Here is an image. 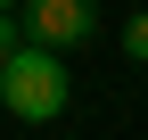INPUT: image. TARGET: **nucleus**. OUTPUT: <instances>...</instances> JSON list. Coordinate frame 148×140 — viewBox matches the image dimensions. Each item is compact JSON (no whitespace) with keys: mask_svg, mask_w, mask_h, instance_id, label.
<instances>
[{"mask_svg":"<svg viewBox=\"0 0 148 140\" xmlns=\"http://www.w3.org/2000/svg\"><path fill=\"white\" fill-rule=\"evenodd\" d=\"M16 49H25V41H16V25H8V8H0V66H8Z\"/></svg>","mask_w":148,"mask_h":140,"instance_id":"4","label":"nucleus"},{"mask_svg":"<svg viewBox=\"0 0 148 140\" xmlns=\"http://www.w3.org/2000/svg\"><path fill=\"white\" fill-rule=\"evenodd\" d=\"M0 8H25V0H0Z\"/></svg>","mask_w":148,"mask_h":140,"instance_id":"5","label":"nucleus"},{"mask_svg":"<svg viewBox=\"0 0 148 140\" xmlns=\"http://www.w3.org/2000/svg\"><path fill=\"white\" fill-rule=\"evenodd\" d=\"M123 58H132V66H148V8L123 25Z\"/></svg>","mask_w":148,"mask_h":140,"instance_id":"3","label":"nucleus"},{"mask_svg":"<svg viewBox=\"0 0 148 140\" xmlns=\"http://www.w3.org/2000/svg\"><path fill=\"white\" fill-rule=\"evenodd\" d=\"M66 58L58 49H41V41H25L8 66H0V107L16 115V124H58L66 115Z\"/></svg>","mask_w":148,"mask_h":140,"instance_id":"1","label":"nucleus"},{"mask_svg":"<svg viewBox=\"0 0 148 140\" xmlns=\"http://www.w3.org/2000/svg\"><path fill=\"white\" fill-rule=\"evenodd\" d=\"M90 25H99L90 0H25V41H41V49H82Z\"/></svg>","mask_w":148,"mask_h":140,"instance_id":"2","label":"nucleus"}]
</instances>
